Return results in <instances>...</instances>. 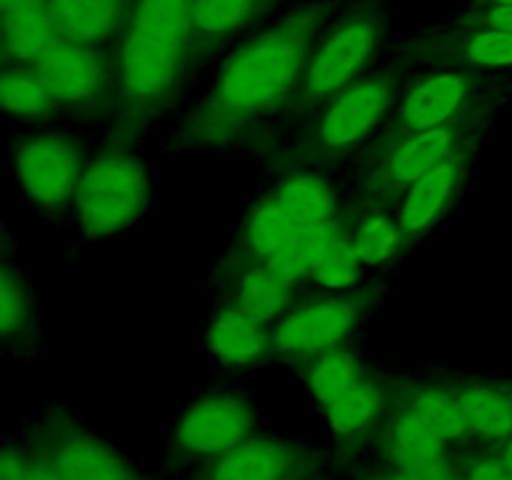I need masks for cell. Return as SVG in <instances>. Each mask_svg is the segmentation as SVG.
<instances>
[{"label":"cell","instance_id":"cell-1","mask_svg":"<svg viewBox=\"0 0 512 480\" xmlns=\"http://www.w3.org/2000/svg\"><path fill=\"white\" fill-rule=\"evenodd\" d=\"M338 18V0H315L245 40L185 113L170 143L183 150H225L263 133L290 113L313 48Z\"/></svg>","mask_w":512,"mask_h":480},{"label":"cell","instance_id":"cell-2","mask_svg":"<svg viewBox=\"0 0 512 480\" xmlns=\"http://www.w3.org/2000/svg\"><path fill=\"white\" fill-rule=\"evenodd\" d=\"M198 0H133L118 38L115 63V140L128 145L183 88L193 55Z\"/></svg>","mask_w":512,"mask_h":480},{"label":"cell","instance_id":"cell-3","mask_svg":"<svg viewBox=\"0 0 512 480\" xmlns=\"http://www.w3.org/2000/svg\"><path fill=\"white\" fill-rule=\"evenodd\" d=\"M403 65L360 75L310 113L305 128L275 158L283 168H320L365 150L400 98Z\"/></svg>","mask_w":512,"mask_h":480},{"label":"cell","instance_id":"cell-4","mask_svg":"<svg viewBox=\"0 0 512 480\" xmlns=\"http://www.w3.org/2000/svg\"><path fill=\"white\" fill-rule=\"evenodd\" d=\"M388 28V0H355L343 10L313 48L290 115H310L330 95L365 75V68L388 38Z\"/></svg>","mask_w":512,"mask_h":480},{"label":"cell","instance_id":"cell-5","mask_svg":"<svg viewBox=\"0 0 512 480\" xmlns=\"http://www.w3.org/2000/svg\"><path fill=\"white\" fill-rule=\"evenodd\" d=\"M480 110H483V93H480L478 70H433V73L413 80L400 93L388 123L383 125L378 138L365 148V160L385 153L413 135L460 123V120L480 118Z\"/></svg>","mask_w":512,"mask_h":480},{"label":"cell","instance_id":"cell-6","mask_svg":"<svg viewBox=\"0 0 512 480\" xmlns=\"http://www.w3.org/2000/svg\"><path fill=\"white\" fill-rule=\"evenodd\" d=\"M150 200V178L143 160L128 145L115 143L85 165L75 190V213L88 235H113L133 225Z\"/></svg>","mask_w":512,"mask_h":480},{"label":"cell","instance_id":"cell-7","mask_svg":"<svg viewBox=\"0 0 512 480\" xmlns=\"http://www.w3.org/2000/svg\"><path fill=\"white\" fill-rule=\"evenodd\" d=\"M475 133H478V118L460 120L413 135L385 153L365 160V170L358 180V198L363 208L395 210L415 180L423 178L428 170L458 150L475 145Z\"/></svg>","mask_w":512,"mask_h":480},{"label":"cell","instance_id":"cell-8","mask_svg":"<svg viewBox=\"0 0 512 480\" xmlns=\"http://www.w3.org/2000/svg\"><path fill=\"white\" fill-rule=\"evenodd\" d=\"M375 303L373 288L330 290L318 298L295 303L278 318L273 328V345L285 358L308 360L340 348L345 338L368 315Z\"/></svg>","mask_w":512,"mask_h":480},{"label":"cell","instance_id":"cell-9","mask_svg":"<svg viewBox=\"0 0 512 480\" xmlns=\"http://www.w3.org/2000/svg\"><path fill=\"white\" fill-rule=\"evenodd\" d=\"M63 110L115 113V63L98 45L63 38L30 65Z\"/></svg>","mask_w":512,"mask_h":480},{"label":"cell","instance_id":"cell-10","mask_svg":"<svg viewBox=\"0 0 512 480\" xmlns=\"http://www.w3.org/2000/svg\"><path fill=\"white\" fill-rule=\"evenodd\" d=\"M30 448L53 465L60 480H150L108 440L63 413L40 420Z\"/></svg>","mask_w":512,"mask_h":480},{"label":"cell","instance_id":"cell-11","mask_svg":"<svg viewBox=\"0 0 512 480\" xmlns=\"http://www.w3.org/2000/svg\"><path fill=\"white\" fill-rule=\"evenodd\" d=\"M10 165L25 198L45 213H58L75 200L85 155L68 135L35 133L18 140Z\"/></svg>","mask_w":512,"mask_h":480},{"label":"cell","instance_id":"cell-12","mask_svg":"<svg viewBox=\"0 0 512 480\" xmlns=\"http://www.w3.org/2000/svg\"><path fill=\"white\" fill-rule=\"evenodd\" d=\"M255 410L235 393L203 395L175 420L170 448L175 458L213 460L253 438Z\"/></svg>","mask_w":512,"mask_h":480},{"label":"cell","instance_id":"cell-13","mask_svg":"<svg viewBox=\"0 0 512 480\" xmlns=\"http://www.w3.org/2000/svg\"><path fill=\"white\" fill-rule=\"evenodd\" d=\"M403 55L438 68H512V33L493 25L458 23L418 33L408 40Z\"/></svg>","mask_w":512,"mask_h":480},{"label":"cell","instance_id":"cell-14","mask_svg":"<svg viewBox=\"0 0 512 480\" xmlns=\"http://www.w3.org/2000/svg\"><path fill=\"white\" fill-rule=\"evenodd\" d=\"M473 150L475 145L458 150V153L445 158L443 163L435 165L433 170H428L423 178L415 180L405 190V195L393 210L395 220L400 225V233L405 238V245L415 243L420 235L428 233L443 218L445 210L450 208V203H453L458 190L463 188L465 178H468Z\"/></svg>","mask_w":512,"mask_h":480},{"label":"cell","instance_id":"cell-15","mask_svg":"<svg viewBox=\"0 0 512 480\" xmlns=\"http://www.w3.org/2000/svg\"><path fill=\"white\" fill-rule=\"evenodd\" d=\"M303 450L290 440L253 435L220 458L208 460L200 480H298L305 478Z\"/></svg>","mask_w":512,"mask_h":480},{"label":"cell","instance_id":"cell-16","mask_svg":"<svg viewBox=\"0 0 512 480\" xmlns=\"http://www.w3.org/2000/svg\"><path fill=\"white\" fill-rule=\"evenodd\" d=\"M388 455L413 480H458L448 458V443L418 415L400 408L388 425Z\"/></svg>","mask_w":512,"mask_h":480},{"label":"cell","instance_id":"cell-17","mask_svg":"<svg viewBox=\"0 0 512 480\" xmlns=\"http://www.w3.org/2000/svg\"><path fill=\"white\" fill-rule=\"evenodd\" d=\"M223 293L225 303L235 305L260 323L278 320L280 315L293 308V285L278 273L273 265H240V268H223Z\"/></svg>","mask_w":512,"mask_h":480},{"label":"cell","instance_id":"cell-18","mask_svg":"<svg viewBox=\"0 0 512 480\" xmlns=\"http://www.w3.org/2000/svg\"><path fill=\"white\" fill-rule=\"evenodd\" d=\"M390 400H393L390 385L368 373L355 388H350L348 393L320 410H323L330 433L338 443L358 445L360 440L373 433L375 425L388 413Z\"/></svg>","mask_w":512,"mask_h":480},{"label":"cell","instance_id":"cell-19","mask_svg":"<svg viewBox=\"0 0 512 480\" xmlns=\"http://www.w3.org/2000/svg\"><path fill=\"white\" fill-rule=\"evenodd\" d=\"M208 348L223 365L243 368L263 360L275 348L273 330L268 323L250 318L235 305L223 303V308L210 320Z\"/></svg>","mask_w":512,"mask_h":480},{"label":"cell","instance_id":"cell-20","mask_svg":"<svg viewBox=\"0 0 512 480\" xmlns=\"http://www.w3.org/2000/svg\"><path fill=\"white\" fill-rule=\"evenodd\" d=\"M3 13L5 65H33L45 50L63 40V28L48 0L0 10Z\"/></svg>","mask_w":512,"mask_h":480},{"label":"cell","instance_id":"cell-21","mask_svg":"<svg viewBox=\"0 0 512 480\" xmlns=\"http://www.w3.org/2000/svg\"><path fill=\"white\" fill-rule=\"evenodd\" d=\"M298 225L278 205L273 195L253 205L240 230L238 243L233 245L225 258L223 268H240V265L270 263L283 250V245L293 238Z\"/></svg>","mask_w":512,"mask_h":480},{"label":"cell","instance_id":"cell-22","mask_svg":"<svg viewBox=\"0 0 512 480\" xmlns=\"http://www.w3.org/2000/svg\"><path fill=\"white\" fill-rule=\"evenodd\" d=\"M63 35L85 45L120 38L133 0H48Z\"/></svg>","mask_w":512,"mask_h":480},{"label":"cell","instance_id":"cell-23","mask_svg":"<svg viewBox=\"0 0 512 480\" xmlns=\"http://www.w3.org/2000/svg\"><path fill=\"white\" fill-rule=\"evenodd\" d=\"M270 195L278 200L280 208L293 218L298 228L340 218L338 193L330 180H325L313 168L288 170V175L275 185Z\"/></svg>","mask_w":512,"mask_h":480},{"label":"cell","instance_id":"cell-24","mask_svg":"<svg viewBox=\"0 0 512 480\" xmlns=\"http://www.w3.org/2000/svg\"><path fill=\"white\" fill-rule=\"evenodd\" d=\"M275 0H198L193 13V55H208L223 40L258 20Z\"/></svg>","mask_w":512,"mask_h":480},{"label":"cell","instance_id":"cell-25","mask_svg":"<svg viewBox=\"0 0 512 480\" xmlns=\"http://www.w3.org/2000/svg\"><path fill=\"white\" fill-rule=\"evenodd\" d=\"M350 225H353V220L348 215L325 220V223L303 225V228L295 230L293 238L283 245V250L268 265H273L290 283L300 278H310L313 270L320 265V260L328 255V250L348 233Z\"/></svg>","mask_w":512,"mask_h":480},{"label":"cell","instance_id":"cell-26","mask_svg":"<svg viewBox=\"0 0 512 480\" xmlns=\"http://www.w3.org/2000/svg\"><path fill=\"white\" fill-rule=\"evenodd\" d=\"M470 435L485 440L512 438V393L498 383H463L455 388Z\"/></svg>","mask_w":512,"mask_h":480},{"label":"cell","instance_id":"cell-27","mask_svg":"<svg viewBox=\"0 0 512 480\" xmlns=\"http://www.w3.org/2000/svg\"><path fill=\"white\" fill-rule=\"evenodd\" d=\"M0 335L5 345L25 348L35 340V300L18 265L5 258L0 273Z\"/></svg>","mask_w":512,"mask_h":480},{"label":"cell","instance_id":"cell-28","mask_svg":"<svg viewBox=\"0 0 512 480\" xmlns=\"http://www.w3.org/2000/svg\"><path fill=\"white\" fill-rule=\"evenodd\" d=\"M0 103L5 113L20 120H43L63 110L28 65H5Z\"/></svg>","mask_w":512,"mask_h":480},{"label":"cell","instance_id":"cell-29","mask_svg":"<svg viewBox=\"0 0 512 480\" xmlns=\"http://www.w3.org/2000/svg\"><path fill=\"white\" fill-rule=\"evenodd\" d=\"M365 375H368V370L363 368V363L343 348L328 350V353L305 363V383H308L310 393L318 400L320 408L355 388Z\"/></svg>","mask_w":512,"mask_h":480},{"label":"cell","instance_id":"cell-30","mask_svg":"<svg viewBox=\"0 0 512 480\" xmlns=\"http://www.w3.org/2000/svg\"><path fill=\"white\" fill-rule=\"evenodd\" d=\"M403 408L418 415L445 443H455V440L470 435L468 420H465L463 408H460L458 398H455V390H443L438 385L413 388L408 398H405Z\"/></svg>","mask_w":512,"mask_h":480},{"label":"cell","instance_id":"cell-31","mask_svg":"<svg viewBox=\"0 0 512 480\" xmlns=\"http://www.w3.org/2000/svg\"><path fill=\"white\" fill-rule=\"evenodd\" d=\"M350 235L363 265L385 263L405 245L395 213L388 208H363V215L353 220Z\"/></svg>","mask_w":512,"mask_h":480},{"label":"cell","instance_id":"cell-32","mask_svg":"<svg viewBox=\"0 0 512 480\" xmlns=\"http://www.w3.org/2000/svg\"><path fill=\"white\" fill-rule=\"evenodd\" d=\"M353 228V225H350ZM360 270H363V260H360L358 250L353 245V235L348 233L328 250L323 260H320L318 268L313 270L310 278L325 290H348L355 288L360 278Z\"/></svg>","mask_w":512,"mask_h":480},{"label":"cell","instance_id":"cell-33","mask_svg":"<svg viewBox=\"0 0 512 480\" xmlns=\"http://www.w3.org/2000/svg\"><path fill=\"white\" fill-rule=\"evenodd\" d=\"M463 23L493 25V28L512 33V5L510 3H480L463 15Z\"/></svg>","mask_w":512,"mask_h":480},{"label":"cell","instance_id":"cell-34","mask_svg":"<svg viewBox=\"0 0 512 480\" xmlns=\"http://www.w3.org/2000/svg\"><path fill=\"white\" fill-rule=\"evenodd\" d=\"M30 450L23 445L8 443L0 455V480H25Z\"/></svg>","mask_w":512,"mask_h":480},{"label":"cell","instance_id":"cell-35","mask_svg":"<svg viewBox=\"0 0 512 480\" xmlns=\"http://www.w3.org/2000/svg\"><path fill=\"white\" fill-rule=\"evenodd\" d=\"M458 480H512L503 458H478Z\"/></svg>","mask_w":512,"mask_h":480},{"label":"cell","instance_id":"cell-36","mask_svg":"<svg viewBox=\"0 0 512 480\" xmlns=\"http://www.w3.org/2000/svg\"><path fill=\"white\" fill-rule=\"evenodd\" d=\"M30 450V460H28V470H25V480H60L58 473L53 470V465L43 458V455L35 453L33 448Z\"/></svg>","mask_w":512,"mask_h":480},{"label":"cell","instance_id":"cell-37","mask_svg":"<svg viewBox=\"0 0 512 480\" xmlns=\"http://www.w3.org/2000/svg\"><path fill=\"white\" fill-rule=\"evenodd\" d=\"M500 458H503L505 468H508V470H510V475H512V438L505 440V445H503V453H500Z\"/></svg>","mask_w":512,"mask_h":480},{"label":"cell","instance_id":"cell-38","mask_svg":"<svg viewBox=\"0 0 512 480\" xmlns=\"http://www.w3.org/2000/svg\"><path fill=\"white\" fill-rule=\"evenodd\" d=\"M30 3H43V0H0V10L20 8V5H30Z\"/></svg>","mask_w":512,"mask_h":480},{"label":"cell","instance_id":"cell-39","mask_svg":"<svg viewBox=\"0 0 512 480\" xmlns=\"http://www.w3.org/2000/svg\"><path fill=\"white\" fill-rule=\"evenodd\" d=\"M373 480H413L410 478V475H405L403 470H398L395 468L393 473H385V475H378V478H373Z\"/></svg>","mask_w":512,"mask_h":480},{"label":"cell","instance_id":"cell-40","mask_svg":"<svg viewBox=\"0 0 512 480\" xmlns=\"http://www.w3.org/2000/svg\"><path fill=\"white\" fill-rule=\"evenodd\" d=\"M485 3H510L512 5V0H485Z\"/></svg>","mask_w":512,"mask_h":480},{"label":"cell","instance_id":"cell-41","mask_svg":"<svg viewBox=\"0 0 512 480\" xmlns=\"http://www.w3.org/2000/svg\"><path fill=\"white\" fill-rule=\"evenodd\" d=\"M298 480H303V478H298Z\"/></svg>","mask_w":512,"mask_h":480}]
</instances>
